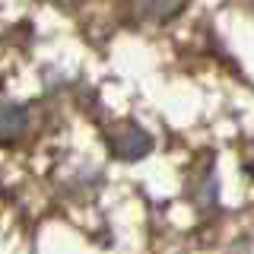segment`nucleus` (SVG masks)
I'll use <instances>...</instances> for the list:
<instances>
[{"instance_id": "nucleus-1", "label": "nucleus", "mask_w": 254, "mask_h": 254, "mask_svg": "<svg viewBox=\"0 0 254 254\" xmlns=\"http://www.w3.org/2000/svg\"><path fill=\"white\" fill-rule=\"evenodd\" d=\"M108 146H111V153H115L118 159H124V162H137V159H143L146 153H153V137H149L140 124L127 121L121 130L108 140Z\"/></svg>"}, {"instance_id": "nucleus-2", "label": "nucleus", "mask_w": 254, "mask_h": 254, "mask_svg": "<svg viewBox=\"0 0 254 254\" xmlns=\"http://www.w3.org/2000/svg\"><path fill=\"white\" fill-rule=\"evenodd\" d=\"M137 19H146V22H165L172 16H178L181 10L188 6V0H130Z\"/></svg>"}, {"instance_id": "nucleus-3", "label": "nucleus", "mask_w": 254, "mask_h": 254, "mask_svg": "<svg viewBox=\"0 0 254 254\" xmlns=\"http://www.w3.org/2000/svg\"><path fill=\"white\" fill-rule=\"evenodd\" d=\"M26 130H29V108L19 105V102H6L3 115H0V137H3V143L22 140Z\"/></svg>"}, {"instance_id": "nucleus-4", "label": "nucleus", "mask_w": 254, "mask_h": 254, "mask_svg": "<svg viewBox=\"0 0 254 254\" xmlns=\"http://www.w3.org/2000/svg\"><path fill=\"white\" fill-rule=\"evenodd\" d=\"M248 172H251V175H254V156H251V159H248Z\"/></svg>"}]
</instances>
